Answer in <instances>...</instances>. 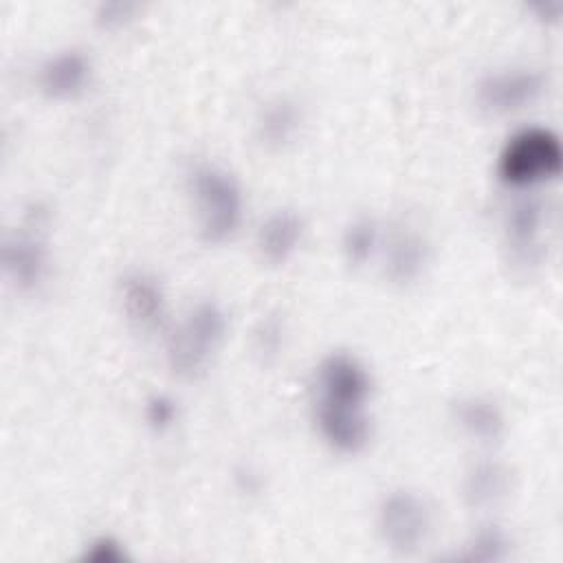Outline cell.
<instances>
[{"mask_svg": "<svg viewBox=\"0 0 563 563\" xmlns=\"http://www.w3.org/2000/svg\"><path fill=\"white\" fill-rule=\"evenodd\" d=\"M121 306L132 328L139 332H154L165 317V295L156 277L132 271L121 282Z\"/></svg>", "mask_w": 563, "mask_h": 563, "instance_id": "8", "label": "cell"}, {"mask_svg": "<svg viewBox=\"0 0 563 563\" xmlns=\"http://www.w3.org/2000/svg\"><path fill=\"white\" fill-rule=\"evenodd\" d=\"M545 222V207L537 196L517 198L506 211V238L517 255H530L537 249Z\"/></svg>", "mask_w": 563, "mask_h": 563, "instance_id": "16", "label": "cell"}, {"mask_svg": "<svg viewBox=\"0 0 563 563\" xmlns=\"http://www.w3.org/2000/svg\"><path fill=\"white\" fill-rule=\"evenodd\" d=\"M372 394L367 367L347 352H332L317 365L314 402L334 407H365Z\"/></svg>", "mask_w": 563, "mask_h": 563, "instance_id": "5", "label": "cell"}, {"mask_svg": "<svg viewBox=\"0 0 563 563\" xmlns=\"http://www.w3.org/2000/svg\"><path fill=\"white\" fill-rule=\"evenodd\" d=\"M510 468L499 460H477L462 477V499L473 510H490L510 493Z\"/></svg>", "mask_w": 563, "mask_h": 563, "instance_id": "13", "label": "cell"}, {"mask_svg": "<svg viewBox=\"0 0 563 563\" xmlns=\"http://www.w3.org/2000/svg\"><path fill=\"white\" fill-rule=\"evenodd\" d=\"M198 211L200 238L220 244L235 233L242 220V189L231 172L213 163H196L187 174Z\"/></svg>", "mask_w": 563, "mask_h": 563, "instance_id": "1", "label": "cell"}, {"mask_svg": "<svg viewBox=\"0 0 563 563\" xmlns=\"http://www.w3.org/2000/svg\"><path fill=\"white\" fill-rule=\"evenodd\" d=\"M510 537L504 528L495 523L479 526L464 543L457 559L462 561H482V563H495L510 556Z\"/></svg>", "mask_w": 563, "mask_h": 563, "instance_id": "17", "label": "cell"}, {"mask_svg": "<svg viewBox=\"0 0 563 563\" xmlns=\"http://www.w3.org/2000/svg\"><path fill=\"white\" fill-rule=\"evenodd\" d=\"M48 255L46 246L40 238V231H22L4 240L2 246V266L7 277L20 288L31 290L35 288L44 273H46Z\"/></svg>", "mask_w": 563, "mask_h": 563, "instance_id": "10", "label": "cell"}, {"mask_svg": "<svg viewBox=\"0 0 563 563\" xmlns=\"http://www.w3.org/2000/svg\"><path fill=\"white\" fill-rule=\"evenodd\" d=\"M301 108L290 97H275L257 114V139L268 150L286 147L301 128Z\"/></svg>", "mask_w": 563, "mask_h": 563, "instance_id": "15", "label": "cell"}, {"mask_svg": "<svg viewBox=\"0 0 563 563\" xmlns=\"http://www.w3.org/2000/svg\"><path fill=\"white\" fill-rule=\"evenodd\" d=\"M429 264V242L416 229H398L385 246V277L396 286L420 279Z\"/></svg>", "mask_w": 563, "mask_h": 563, "instance_id": "12", "label": "cell"}, {"mask_svg": "<svg viewBox=\"0 0 563 563\" xmlns=\"http://www.w3.org/2000/svg\"><path fill=\"white\" fill-rule=\"evenodd\" d=\"M453 420L457 429L479 444H495L506 431L501 407L482 394H471L453 405Z\"/></svg>", "mask_w": 563, "mask_h": 563, "instance_id": "14", "label": "cell"}, {"mask_svg": "<svg viewBox=\"0 0 563 563\" xmlns=\"http://www.w3.org/2000/svg\"><path fill=\"white\" fill-rule=\"evenodd\" d=\"M227 334V312L218 301L205 299L189 308L167 339V363L183 378L200 376Z\"/></svg>", "mask_w": 563, "mask_h": 563, "instance_id": "2", "label": "cell"}, {"mask_svg": "<svg viewBox=\"0 0 563 563\" xmlns=\"http://www.w3.org/2000/svg\"><path fill=\"white\" fill-rule=\"evenodd\" d=\"M376 244H378V224L372 216L354 218L343 231V257L354 268L372 260Z\"/></svg>", "mask_w": 563, "mask_h": 563, "instance_id": "18", "label": "cell"}, {"mask_svg": "<svg viewBox=\"0 0 563 563\" xmlns=\"http://www.w3.org/2000/svg\"><path fill=\"white\" fill-rule=\"evenodd\" d=\"M176 400L169 398L167 394H154L145 402V420L154 431H165L176 422Z\"/></svg>", "mask_w": 563, "mask_h": 563, "instance_id": "21", "label": "cell"}, {"mask_svg": "<svg viewBox=\"0 0 563 563\" xmlns=\"http://www.w3.org/2000/svg\"><path fill=\"white\" fill-rule=\"evenodd\" d=\"M90 59L77 51L66 48L51 55L37 73L40 90L57 101H68L79 97L90 84Z\"/></svg>", "mask_w": 563, "mask_h": 563, "instance_id": "9", "label": "cell"}, {"mask_svg": "<svg viewBox=\"0 0 563 563\" xmlns=\"http://www.w3.org/2000/svg\"><path fill=\"white\" fill-rule=\"evenodd\" d=\"M376 530L394 554H416L433 532V510L416 490H389L378 504Z\"/></svg>", "mask_w": 563, "mask_h": 563, "instance_id": "4", "label": "cell"}, {"mask_svg": "<svg viewBox=\"0 0 563 563\" xmlns=\"http://www.w3.org/2000/svg\"><path fill=\"white\" fill-rule=\"evenodd\" d=\"M314 422L321 438L339 453L354 455L363 451L372 435L365 407H334L314 402Z\"/></svg>", "mask_w": 563, "mask_h": 563, "instance_id": "7", "label": "cell"}, {"mask_svg": "<svg viewBox=\"0 0 563 563\" xmlns=\"http://www.w3.org/2000/svg\"><path fill=\"white\" fill-rule=\"evenodd\" d=\"M303 218L295 209H277L260 224L255 244L260 257L271 266L286 264L303 240Z\"/></svg>", "mask_w": 563, "mask_h": 563, "instance_id": "11", "label": "cell"}, {"mask_svg": "<svg viewBox=\"0 0 563 563\" xmlns=\"http://www.w3.org/2000/svg\"><path fill=\"white\" fill-rule=\"evenodd\" d=\"M253 343H255V352L264 361L275 358L284 345V323L275 314L264 317L253 332Z\"/></svg>", "mask_w": 563, "mask_h": 563, "instance_id": "19", "label": "cell"}, {"mask_svg": "<svg viewBox=\"0 0 563 563\" xmlns=\"http://www.w3.org/2000/svg\"><path fill=\"white\" fill-rule=\"evenodd\" d=\"M81 561L90 563H123L128 561V552L119 539L112 534H99L90 539L81 552Z\"/></svg>", "mask_w": 563, "mask_h": 563, "instance_id": "20", "label": "cell"}, {"mask_svg": "<svg viewBox=\"0 0 563 563\" xmlns=\"http://www.w3.org/2000/svg\"><path fill=\"white\" fill-rule=\"evenodd\" d=\"M563 167L559 136L543 125L517 130L499 152L497 174L501 183L515 189L532 187L556 178Z\"/></svg>", "mask_w": 563, "mask_h": 563, "instance_id": "3", "label": "cell"}, {"mask_svg": "<svg viewBox=\"0 0 563 563\" xmlns=\"http://www.w3.org/2000/svg\"><path fill=\"white\" fill-rule=\"evenodd\" d=\"M235 479L240 482V488L242 490H249V493H255L260 488V475L253 473L249 466H242L240 471H235Z\"/></svg>", "mask_w": 563, "mask_h": 563, "instance_id": "22", "label": "cell"}, {"mask_svg": "<svg viewBox=\"0 0 563 563\" xmlns=\"http://www.w3.org/2000/svg\"><path fill=\"white\" fill-rule=\"evenodd\" d=\"M545 88V79L534 68H504L488 73L475 88L479 108L493 117L519 112L534 103Z\"/></svg>", "mask_w": 563, "mask_h": 563, "instance_id": "6", "label": "cell"}]
</instances>
